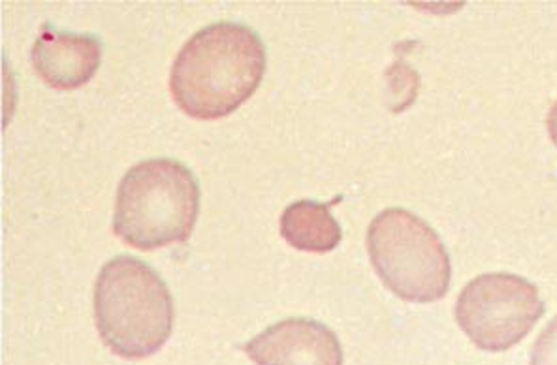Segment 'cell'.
Here are the masks:
<instances>
[{
  "mask_svg": "<svg viewBox=\"0 0 557 365\" xmlns=\"http://www.w3.org/2000/svg\"><path fill=\"white\" fill-rule=\"evenodd\" d=\"M265 72V48L252 28L213 23L175 56L170 91L195 119H223L251 99Z\"/></svg>",
  "mask_w": 557,
  "mask_h": 365,
  "instance_id": "1",
  "label": "cell"
},
{
  "mask_svg": "<svg viewBox=\"0 0 557 365\" xmlns=\"http://www.w3.org/2000/svg\"><path fill=\"white\" fill-rule=\"evenodd\" d=\"M95 320L106 347L121 358L161 351L174 330V300L161 275L134 256H115L95 285Z\"/></svg>",
  "mask_w": 557,
  "mask_h": 365,
  "instance_id": "2",
  "label": "cell"
},
{
  "mask_svg": "<svg viewBox=\"0 0 557 365\" xmlns=\"http://www.w3.org/2000/svg\"><path fill=\"white\" fill-rule=\"evenodd\" d=\"M198 211L200 187L193 172L172 159H151L119 182L113 232L126 246L153 251L187 241Z\"/></svg>",
  "mask_w": 557,
  "mask_h": 365,
  "instance_id": "3",
  "label": "cell"
},
{
  "mask_svg": "<svg viewBox=\"0 0 557 365\" xmlns=\"http://www.w3.org/2000/svg\"><path fill=\"white\" fill-rule=\"evenodd\" d=\"M368 251L381 281L405 302H437L448 292V253L411 211L394 207L376 215L368 230Z\"/></svg>",
  "mask_w": 557,
  "mask_h": 365,
  "instance_id": "4",
  "label": "cell"
},
{
  "mask_svg": "<svg viewBox=\"0 0 557 365\" xmlns=\"http://www.w3.org/2000/svg\"><path fill=\"white\" fill-rule=\"evenodd\" d=\"M536 288L518 275L487 274L461 290L456 318L479 349L509 351L520 343L543 316Z\"/></svg>",
  "mask_w": 557,
  "mask_h": 365,
  "instance_id": "5",
  "label": "cell"
},
{
  "mask_svg": "<svg viewBox=\"0 0 557 365\" xmlns=\"http://www.w3.org/2000/svg\"><path fill=\"white\" fill-rule=\"evenodd\" d=\"M257 365H343L334 331L313 318H286L265 328L245 344Z\"/></svg>",
  "mask_w": 557,
  "mask_h": 365,
  "instance_id": "6",
  "label": "cell"
},
{
  "mask_svg": "<svg viewBox=\"0 0 557 365\" xmlns=\"http://www.w3.org/2000/svg\"><path fill=\"white\" fill-rule=\"evenodd\" d=\"M30 59L35 71L53 89L72 91L91 81L102 61L95 36L46 30L38 36Z\"/></svg>",
  "mask_w": 557,
  "mask_h": 365,
  "instance_id": "7",
  "label": "cell"
},
{
  "mask_svg": "<svg viewBox=\"0 0 557 365\" xmlns=\"http://www.w3.org/2000/svg\"><path fill=\"white\" fill-rule=\"evenodd\" d=\"M281 236L298 251L330 253L342 243L343 232L330 204L298 200L281 215Z\"/></svg>",
  "mask_w": 557,
  "mask_h": 365,
  "instance_id": "8",
  "label": "cell"
},
{
  "mask_svg": "<svg viewBox=\"0 0 557 365\" xmlns=\"http://www.w3.org/2000/svg\"><path fill=\"white\" fill-rule=\"evenodd\" d=\"M531 365H557V316L536 339Z\"/></svg>",
  "mask_w": 557,
  "mask_h": 365,
  "instance_id": "9",
  "label": "cell"
},
{
  "mask_svg": "<svg viewBox=\"0 0 557 365\" xmlns=\"http://www.w3.org/2000/svg\"><path fill=\"white\" fill-rule=\"evenodd\" d=\"M548 130H550L552 140L557 146V100L552 105L550 113H548Z\"/></svg>",
  "mask_w": 557,
  "mask_h": 365,
  "instance_id": "10",
  "label": "cell"
}]
</instances>
